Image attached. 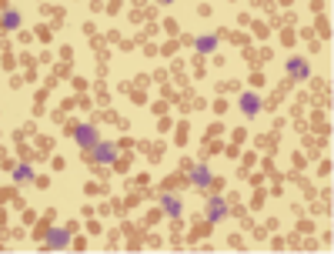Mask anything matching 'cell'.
Segmentation results:
<instances>
[{"label":"cell","instance_id":"4","mask_svg":"<svg viewBox=\"0 0 334 254\" xmlns=\"http://www.w3.org/2000/svg\"><path fill=\"white\" fill-rule=\"evenodd\" d=\"M94 154H97V161H100V164H111V161H114V147H111V144H104V141H100L97 147H94Z\"/></svg>","mask_w":334,"mask_h":254},{"label":"cell","instance_id":"1","mask_svg":"<svg viewBox=\"0 0 334 254\" xmlns=\"http://www.w3.org/2000/svg\"><path fill=\"white\" fill-rule=\"evenodd\" d=\"M74 137H77V144H80V147H87V151H94V147L100 144L97 127H87V124H84V127H77V131H74Z\"/></svg>","mask_w":334,"mask_h":254},{"label":"cell","instance_id":"3","mask_svg":"<svg viewBox=\"0 0 334 254\" xmlns=\"http://www.w3.org/2000/svg\"><path fill=\"white\" fill-rule=\"evenodd\" d=\"M224 214H227V208H224V201H221V198H214L211 204H207V218H211V221H221Z\"/></svg>","mask_w":334,"mask_h":254},{"label":"cell","instance_id":"6","mask_svg":"<svg viewBox=\"0 0 334 254\" xmlns=\"http://www.w3.org/2000/svg\"><path fill=\"white\" fill-rule=\"evenodd\" d=\"M214 47H217V37H214V33H204V37H197V50H204V54H211Z\"/></svg>","mask_w":334,"mask_h":254},{"label":"cell","instance_id":"2","mask_svg":"<svg viewBox=\"0 0 334 254\" xmlns=\"http://www.w3.org/2000/svg\"><path fill=\"white\" fill-rule=\"evenodd\" d=\"M241 111H244L247 117H254V114L261 111V100H257L254 94H244V97H241Z\"/></svg>","mask_w":334,"mask_h":254},{"label":"cell","instance_id":"5","mask_svg":"<svg viewBox=\"0 0 334 254\" xmlns=\"http://www.w3.org/2000/svg\"><path fill=\"white\" fill-rule=\"evenodd\" d=\"M194 184H197V188H207V184H211V171H207V164L194 167Z\"/></svg>","mask_w":334,"mask_h":254},{"label":"cell","instance_id":"9","mask_svg":"<svg viewBox=\"0 0 334 254\" xmlns=\"http://www.w3.org/2000/svg\"><path fill=\"white\" fill-rule=\"evenodd\" d=\"M47 244H50V248H64L67 244V231H50V241Z\"/></svg>","mask_w":334,"mask_h":254},{"label":"cell","instance_id":"11","mask_svg":"<svg viewBox=\"0 0 334 254\" xmlns=\"http://www.w3.org/2000/svg\"><path fill=\"white\" fill-rule=\"evenodd\" d=\"M13 177H17V181H27V177H30V167H27V164H20L17 171H13Z\"/></svg>","mask_w":334,"mask_h":254},{"label":"cell","instance_id":"8","mask_svg":"<svg viewBox=\"0 0 334 254\" xmlns=\"http://www.w3.org/2000/svg\"><path fill=\"white\" fill-rule=\"evenodd\" d=\"M164 208H167L170 218H177V214H180V201L174 198V194H164Z\"/></svg>","mask_w":334,"mask_h":254},{"label":"cell","instance_id":"10","mask_svg":"<svg viewBox=\"0 0 334 254\" xmlns=\"http://www.w3.org/2000/svg\"><path fill=\"white\" fill-rule=\"evenodd\" d=\"M3 23H7V27H10V30H13V27L20 23V17H17V10H7V13H3Z\"/></svg>","mask_w":334,"mask_h":254},{"label":"cell","instance_id":"7","mask_svg":"<svg viewBox=\"0 0 334 254\" xmlns=\"http://www.w3.org/2000/svg\"><path fill=\"white\" fill-rule=\"evenodd\" d=\"M288 70L294 74V77H304V74H308V64H304L301 57H291V60H288Z\"/></svg>","mask_w":334,"mask_h":254}]
</instances>
